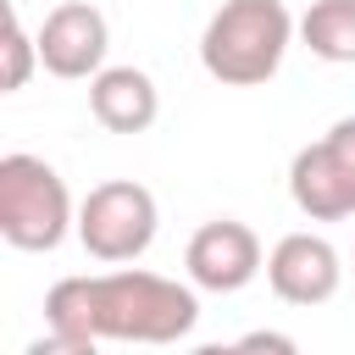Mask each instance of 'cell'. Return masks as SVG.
Returning <instances> with one entry per match:
<instances>
[{
    "instance_id": "cell-1",
    "label": "cell",
    "mask_w": 355,
    "mask_h": 355,
    "mask_svg": "<svg viewBox=\"0 0 355 355\" xmlns=\"http://www.w3.org/2000/svg\"><path fill=\"white\" fill-rule=\"evenodd\" d=\"M50 338H39L28 355H94V344H178L200 322V300L189 283L122 266L94 277H61L44 294Z\"/></svg>"
},
{
    "instance_id": "cell-2",
    "label": "cell",
    "mask_w": 355,
    "mask_h": 355,
    "mask_svg": "<svg viewBox=\"0 0 355 355\" xmlns=\"http://www.w3.org/2000/svg\"><path fill=\"white\" fill-rule=\"evenodd\" d=\"M294 39V17L283 0H222L200 33V67L227 89L266 83Z\"/></svg>"
},
{
    "instance_id": "cell-3",
    "label": "cell",
    "mask_w": 355,
    "mask_h": 355,
    "mask_svg": "<svg viewBox=\"0 0 355 355\" xmlns=\"http://www.w3.org/2000/svg\"><path fill=\"white\" fill-rule=\"evenodd\" d=\"M78 227L72 216V194L61 183V172L39 155L11 150L0 161V239L11 250H55L67 233Z\"/></svg>"
},
{
    "instance_id": "cell-4",
    "label": "cell",
    "mask_w": 355,
    "mask_h": 355,
    "mask_svg": "<svg viewBox=\"0 0 355 355\" xmlns=\"http://www.w3.org/2000/svg\"><path fill=\"white\" fill-rule=\"evenodd\" d=\"M155 194L133 178H111V183H94L78 205V239L94 261L105 266H122V261H139L150 244H155Z\"/></svg>"
},
{
    "instance_id": "cell-5",
    "label": "cell",
    "mask_w": 355,
    "mask_h": 355,
    "mask_svg": "<svg viewBox=\"0 0 355 355\" xmlns=\"http://www.w3.org/2000/svg\"><path fill=\"white\" fill-rule=\"evenodd\" d=\"M288 194L311 222H344L355 216V116H338L327 139L294 150L288 161Z\"/></svg>"
},
{
    "instance_id": "cell-6",
    "label": "cell",
    "mask_w": 355,
    "mask_h": 355,
    "mask_svg": "<svg viewBox=\"0 0 355 355\" xmlns=\"http://www.w3.org/2000/svg\"><path fill=\"white\" fill-rule=\"evenodd\" d=\"M266 283L283 305H327L344 283V261L322 233H283L266 255Z\"/></svg>"
},
{
    "instance_id": "cell-7",
    "label": "cell",
    "mask_w": 355,
    "mask_h": 355,
    "mask_svg": "<svg viewBox=\"0 0 355 355\" xmlns=\"http://www.w3.org/2000/svg\"><path fill=\"white\" fill-rule=\"evenodd\" d=\"M183 266H189V283H194V288L239 294V288L261 272V239H255L244 222L216 216V222H205V227L189 239Z\"/></svg>"
},
{
    "instance_id": "cell-8",
    "label": "cell",
    "mask_w": 355,
    "mask_h": 355,
    "mask_svg": "<svg viewBox=\"0 0 355 355\" xmlns=\"http://www.w3.org/2000/svg\"><path fill=\"white\" fill-rule=\"evenodd\" d=\"M33 39H39L44 72H55V78H94V72L105 67L111 28H105V17H100L89 0H61Z\"/></svg>"
},
{
    "instance_id": "cell-9",
    "label": "cell",
    "mask_w": 355,
    "mask_h": 355,
    "mask_svg": "<svg viewBox=\"0 0 355 355\" xmlns=\"http://www.w3.org/2000/svg\"><path fill=\"white\" fill-rule=\"evenodd\" d=\"M89 111L105 133H144L161 111V94L139 67H100L89 78Z\"/></svg>"
},
{
    "instance_id": "cell-10",
    "label": "cell",
    "mask_w": 355,
    "mask_h": 355,
    "mask_svg": "<svg viewBox=\"0 0 355 355\" xmlns=\"http://www.w3.org/2000/svg\"><path fill=\"white\" fill-rule=\"evenodd\" d=\"M300 39L311 55L349 67L355 61V0H311V11L300 17Z\"/></svg>"
},
{
    "instance_id": "cell-11",
    "label": "cell",
    "mask_w": 355,
    "mask_h": 355,
    "mask_svg": "<svg viewBox=\"0 0 355 355\" xmlns=\"http://www.w3.org/2000/svg\"><path fill=\"white\" fill-rule=\"evenodd\" d=\"M33 61H39V39H28L22 17L11 11V22H6V89H22Z\"/></svg>"
},
{
    "instance_id": "cell-12",
    "label": "cell",
    "mask_w": 355,
    "mask_h": 355,
    "mask_svg": "<svg viewBox=\"0 0 355 355\" xmlns=\"http://www.w3.org/2000/svg\"><path fill=\"white\" fill-rule=\"evenodd\" d=\"M239 349H283V355H288V349H294V338H283V333H244V338H239Z\"/></svg>"
}]
</instances>
